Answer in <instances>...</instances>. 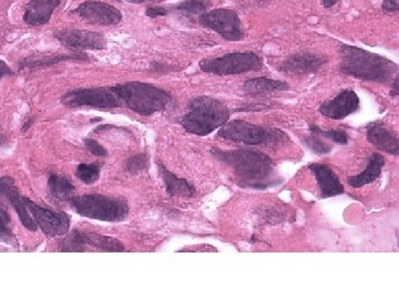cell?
<instances>
[{"mask_svg": "<svg viewBox=\"0 0 399 299\" xmlns=\"http://www.w3.org/2000/svg\"><path fill=\"white\" fill-rule=\"evenodd\" d=\"M212 156L231 168L242 187L265 190L282 183L274 169L271 158L254 150H220L212 148Z\"/></svg>", "mask_w": 399, "mask_h": 299, "instance_id": "cell-1", "label": "cell"}, {"mask_svg": "<svg viewBox=\"0 0 399 299\" xmlns=\"http://www.w3.org/2000/svg\"><path fill=\"white\" fill-rule=\"evenodd\" d=\"M339 69L346 76L378 83L389 82L398 72L394 61L349 45H341Z\"/></svg>", "mask_w": 399, "mask_h": 299, "instance_id": "cell-2", "label": "cell"}, {"mask_svg": "<svg viewBox=\"0 0 399 299\" xmlns=\"http://www.w3.org/2000/svg\"><path fill=\"white\" fill-rule=\"evenodd\" d=\"M230 116L229 108L221 101L212 97H198L190 101L188 112L180 122L188 134L206 136L224 126Z\"/></svg>", "mask_w": 399, "mask_h": 299, "instance_id": "cell-3", "label": "cell"}, {"mask_svg": "<svg viewBox=\"0 0 399 299\" xmlns=\"http://www.w3.org/2000/svg\"><path fill=\"white\" fill-rule=\"evenodd\" d=\"M112 89L130 110L140 116H150L156 112H162L168 109L172 101L168 91L140 81L121 83Z\"/></svg>", "mask_w": 399, "mask_h": 299, "instance_id": "cell-4", "label": "cell"}, {"mask_svg": "<svg viewBox=\"0 0 399 299\" xmlns=\"http://www.w3.org/2000/svg\"><path fill=\"white\" fill-rule=\"evenodd\" d=\"M69 204L80 217L110 223L123 221L129 213L127 200L102 194L73 196Z\"/></svg>", "mask_w": 399, "mask_h": 299, "instance_id": "cell-5", "label": "cell"}, {"mask_svg": "<svg viewBox=\"0 0 399 299\" xmlns=\"http://www.w3.org/2000/svg\"><path fill=\"white\" fill-rule=\"evenodd\" d=\"M218 136L229 141L270 148H275L285 141H289L287 134L279 129L264 128L243 120L228 121L218 131Z\"/></svg>", "mask_w": 399, "mask_h": 299, "instance_id": "cell-6", "label": "cell"}, {"mask_svg": "<svg viewBox=\"0 0 399 299\" xmlns=\"http://www.w3.org/2000/svg\"><path fill=\"white\" fill-rule=\"evenodd\" d=\"M198 65L206 73H212L216 76H232L260 70L263 65V60L257 53L244 51L228 53L218 58L203 59Z\"/></svg>", "mask_w": 399, "mask_h": 299, "instance_id": "cell-7", "label": "cell"}, {"mask_svg": "<svg viewBox=\"0 0 399 299\" xmlns=\"http://www.w3.org/2000/svg\"><path fill=\"white\" fill-rule=\"evenodd\" d=\"M61 102L65 107L73 109L81 107L115 109L120 108L123 104L112 88L75 89L63 94Z\"/></svg>", "mask_w": 399, "mask_h": 299, "instance_id": "cell-8", "label": "cell"}, {"mask_svg": "<svg viewBox=\"0 0 399 299\" xmlns=\"http://www.w3.org/2000/svg\"><path fill=\"white\" fill-rule=\"evenodd\" d=\"M202 27L216 31L222 38L229 41H240L243 38V26L239 15L233 9L218 8L198 17Z\"/></svg>", "mask_w": 399, "mask_h": 299, "instance_id": "cell-9", "label": "cell"}, {"mask_svg": "<svg viewBox=\"0 0 399 299\" xmlns=\"http://www.w3.org/2000/svg\"><path fill=\"white\" fill-rule=\"evenodd\" d=\"M28 211L31 212L37 227L47 237H55L67 234L70 229V217L65 212H55L41 207L27 197H23Z\"/></svg>", "mask_w": 399, "mask_h": 299, "instance_id": "cell-10", "label": "cell"}, {"mask_svg": "<svg viewBox=\"0 0 399 299\" xmlns=\"http://www.w3.org/2000/svg\"><path fill=\"white\" fill-rule=\"evenodd\" d=\"M53 37L60 41L65 48L73 51L102 50L107 47L105 37L95 31L67 29V31H57Z\"/></svg>", "mask_w": 399, "mask_h": 299, "instance_id": "cell-11", "label": "cell"}, {"mask_svg": "<svg viewBox=\"0 0 399 299\" xmlns=\"http://www.w3.org/2000/svg\"><path fill=\"white\" fill-rule=\"evenodd\" d=\"M73 13L95 25L112 26L122 21V13L116 7L96 0L80 4Z\"/></svg>", "mask_w": 399, "mask_h": 299, "instance_id": "cell-12", "label": "cell"}, {"mask_svg": "<svg viewBox=\"0 0 399 299\" xmlns=\"http://www.w3.org/2000/svg\"><path fill=\"white\" fill-rule=\"evenodd\" d=\"M359 109V98L353 90H344L339 93L334 99L326 101L319 107V112L323 116L333 120H341L356 112Z\"/></svg>", "mask_w": 399, "mask_h": 299, "instance_id": "cell-13", "label": "cell"}, {"mask_svg": "<svg viewBox=\"0 0 399 299\" xmlns=\"http://www.w3.org/2000/svg\"><path fill=\"white\" fill-rule=\"evenodd\" d=\"M327 58L324 55L314 53H295L281 63L279 70L289 75H312L321 70L326 65Z\"/></svg>", "mask_w": 399, "mask_h": 299, "instance_id": "cell-14", "label": "cell"}, {"mask_svg": "<svg viewBox=\"0 0 399 299\" xmlns=\"http://www.w3.org/2000/svg\"><path fill=\"white\" fill-rule=\"evenodd\" d=\"M0 196H3L11 202L26 229L31 232L37 231V224H36L35 219L31 217V214L28 213L23 197L19 194L15 181L11 176L0 178Z\"/></svg>", "mask_w": 399, "mask_h": 299, "instance_id": "cell-15", "label": "cell"}, {"mask_svg": "<svg viewBox=\"0 0 399 299\" xmlns=\"http://www.w3.org/2000/svg\"><path fill=\"white\" fill-rule=\"evenodd\" d=\"M309 168L314 173L315 179L321 189V199H327L344 193V186L339 181L337 174L329 166L325 164L313 163Z\"/></svg>", "mask_w": 399, "mask_h": 299, "instance_id": "cell-16", "label": "cell"}, {"mask_svg": "<svg viewBox=\"0 0 399 299\" xmlns=\"http://www.w3.org/2000/svg\"><path fill=\"white\" fill-rule=\"evenodd\" d=\"M367 140L381 151L393 156L399 154V140L395 132L382 124H371L366 126Z\"/></svg>", "mask_w": 399, "mask_h": 299, "instance_id": "cell-17", "label": "cell"}, {"mask_svg": "<svg viewBox=\"0 0 399 299\" xmlns=\"http://www.w3.org/2000/svg\"><path fill=\"white\" fill-rule=\"evenodd\" d=\"M61 0H31L27 4L23 21L29 26H41L50 21L53 11L59 7Z\"/></svg>", "mask_w": 399, "mask_h": 299, "instance_id": "cell-18", "label": "cell"}, {"mask_svg": "<svg viewBox=\"0 0 399 299\" xmlns=\"http://www.w3.org/2000/svg\"><path fill=\"white\" fill-rule=\"evenodd\" d=\"M159 173L162 176L166 192L172 197L174 196L193 197L196 195V187L191 183H188L186 179H180L174 175L161 162H159Z\"/></svg>", "mask_w": 399, "mask_h": 299, "instance_id": "cell-19", "label": "cell"}, {"mask_svg": "<svg viewBox=\"0 0 399 299\" xmlns=\"http://www.w3.org/2000/svg\"><path fill=\"white\" fill-rule=\"evenodd\" d=\"M48 194L53 203L65 205L75 196V186L63 176L51 174L48 180Z\"/></svg>", "mask_w": 399, "mask_h": 299, "instance_id": "cell-20", "label": "cell"}, {"mask_svg": "<svg viewBox=\"0 0 399 299\" xmlns=\"http://www.w3.org/2000/svg\"><path fill=\"white\" fill-rule=\"evenodd\" d=\"M385 164V158L382 154L373 153L369 158L368 165L364 172L356 176H351L349 180V185L353 189H361L367 184L373 183L378 179L382 174L383 166Z\"/></svg>", "mask_w": 399, "mask_h": 299, "instance_id": "cell-21", "label": "cell"}, {"mask_svg": "<svg viewBox=\"0 0 399 299\" xmlns=\"http://www.w3.org/2000/svg\"><path fill=\"white\" fill-rule=\"evenodd\" d=\"M83 244L85 246L95 247L102 251H123L126 249L124 245L117 239L96 233H83L81 232Z\"/></svg>", "mask_w": 399, "mask_h": 299, "instance_id": "cell-22", "label": "cell"}, {"mask_svg": "<svg viewBox=\"0 0 399 299\" xmlns=\"http://www.w3.org/2000/svg\"><path fill=\"white\" fill-rule=\"evenodd\" d=\"M246 92L256 94V93L273 92V91H287L289 86L287 82L281 80H273L269 78L249 79L244 82Z\"/></svg>", "mask_w": 399, "mask_h": 299, "instance_id": "cell-23", "label": "cell"}, {"mask_svg": "<svg viewBox=\"0 0 399 299\" xmlns=\"http://www.w3.org/2000/svg\"><path fill=\"white\" fill-rule=\"evenodd\" d=\"M87 59H88V57H85L83 53H73L70 55H46V57H41V58L26 59L21 63V68L39 69L65 60H87Z\"/></svg>", "mask_w": 399, "mask_h": 299, "instance_id": "cell-24", "label": "cell"}, {"mask_svg": "<svg viewBox=\"0 0 399 299\" xmlns=\"http://www.w3.org/2000/svg\"><path fill=\"white\" fill-rule=\"evenodd\" d=\"M210 5L208 0H184L176 6L174 11L186 19H193L203 15Z\"/></svg>", "mask_w": 399, "mask_h": 299, "instance_id": "cell-25", "label": "cell"}, {"mask_svg": "<svg viewBox=\"0 0 399 299\" xmlns=\"http://www.w3.org/2000/svg\"><path fill=\"white\" fill-rule=\"evenodd\" d=\"M11 225V215L8 213L7 207L4 204H0V241L9 245L16 244Z\"/></svg>", "mask_w": 399, "mask_h": 299, "instance_id": "cell-26", "label": "cell"}, {"mask_svg": "<svg viewBox=\"0 0 399 299\" xmlns=\"http://www.w3.org/2000/svg\"><path fill=\"white\" fill-rule=\"evenodd\" d=\"M311 132V131H309ZM304 143L312 152H314L317 156H324V154H329L331 150V144L326 143V142L323 141L321 138H319V134H315V132H311L309 136L304 138Z\"/></svg>", "mask_w": 399, "mask_h": 299, "instance_id": "cell-27", "label": "cell"}, {"mask_svg": "<svg viewBox=\"0 0 399 299\" xmlns=\"http://www.w3.org/2000/svg\"><path fill=\"white\" fill-rule=\"evenodd\" d=\"M59 251H85V246L83 244L81 232L73 229L68 237L63 239L59 245Z\"/></svg>", "mask_w": 399, "mask_h": 299, "instance_id": "cell-28", "label": "cell"}, {"mask_svg": "<svg viewBox=\"0 0 399 299\" xmlns=\"http://www.w3.org/2000/svg\"><path fill=\"white\" fill-rule=\"evenodd\" d=\"M77 178L85 184L98 181L100 176V168L96 164H80L77 168Z\"/></svg>", "mask_w": 399, "mask_h": 299, "instance_id": "cell-29", "label": "cell"}, {"mask_svg": "<svg viewBox=\"0 0 399 299\" xmlns=\"http://www.w3.org/2000/svg\"><path fill=\"white\" fill-rule=\"evenodd\" d=\"M309 131L311 132H315V134H319V136H323V138H329L331 141L335 142L337 144H341V146H345V144L349 143V136H347L345 131L341 130H321L319 126H315V124H309Z\"/></svg>", "mask_w": 399, "mask_h": 299, "instance_id": "cell-30", "label": "cell"}, {"mask_svg": "<svg viewBox=\"0 0 399 299\" xmlns=\"http://www.w3.org/2000/svg\"><path fill=\"white\" fill-rule=\"evenodd\" d=\"M148 168V156L146 154H137L131 156L126 162V170L131 174L140 173Z\"/></svg>", "mask_w": 399, "mask_h": 299, "instance_id": "cell-31", "label": "cell"}, {"mask_svg": "<svg viewBox=\"0 0 399 299\" xmlns=\"http://www.w3.org/2000/svg\"><path fill=\"white\" fill-rule=\"evenodd\" d=\"M85 146L91 154L96 156H107L108 152L102 146L95 141L92 138H85Z\"/></svg>", "mask_w": 399, "mask_h": 299, "instance_id": "cell-32", "label": "cell"}, {"mask_svg": "<svg viewBox=\"0 0 399 299\" xmlns=\"http://www.w3.org/2000/svg\"><path fill=\"white\" fill-rule=\"evenodd\" d=\"M382 11L386 13H398V0H384V1H383Z\"/></svg>", "mask_w": 399, "mask_h": 299, "instance_id": "cell-33", "label": "cell"}, {"mask_svg": "<svg viewBox=\"0 0 399 299\" xmlns=\"http://www.w3.org/2000/svg\"><path fill=\"white\" fill-rule=\"evenodd\" d=\"M168 13L169 9L164 7H150L146 11V15L150 18L164 17Z\"/></svg>", "mask_w": 399, "mask_h": 299, "instance_id": "cell-34", "label": "cell"}, {"mask_svg": "<svg viewBox=\"0 0 399 299\" xmlns=\"http://www.w3.org/2000/svg\"><path fill=\"white\" fill-rule=\"evenodd\" d=\"M13 70L8 67L5 61L0 60V79L5 76H11Z\"/></svg>", "mask_w": 399, "mask_h": 299, "instance_id": "cell-35", "label": "cell"}, {"mask_svg": "<svg viewBox=\"0 0 399 299\" xmlns=\"http://www.w3.org/2000/svg\"><path fill=\"white\" fill-rule=\"evenodd\" d=\"M399 89H398V77L395 76L394 82H393L392 90H390V96L393 98H396L398 96Z\"/></svg>", "mask_w": 399, "mask_h": 299, "instance_id": "cell-36", "label": "cell"}, {"mask_svg": "<svg viewBox=\"0 0 399 299\" xmlns=\"http://www.w3.org/2000/svg\"><path fill=\"white\" fill-rule=\"evenodd\" d=\"M339 0H321V4L325 8H331L333 6L336 5Z\"/></svg>", "mask_w": 399, "mask_h": 299, "instance_id": "cell-37", "label": "cell"}, {"mask_svg": "<svg viewBox=\"0 0 399 299\" xmlns=\"http://www.w3.org/2000/svg\"><path fill=\"white\" fill-rule=\"evenodd\" d=\"M122 1L130 4H141L144 3V1H148V0H122Z\"/></svg>", "mask_w": 399, "mask_h": 299, "instance_id": "cell-38", "label": "cell"}, {"mask_svg": "<svg viewBox=\"0 0 399 299\" xmlns=\"http://www.w3.org/2000/svg\"><path fill=\"white\" fill-rule=\"evenodd\" d=\"M33 119H31V120H29L28 121V122H26L25 126H23V131L27 130V129L31 126V124H33Z\"/></svg>", "mask_w": 399, "mask_h": 299, "instance_id": "cell-39", "label": "cell"}, {"mask_svg": "<svg viewBox=\"0 0 399 299\" xmlns=\"http://www.w3.org/2000/svg\"><path fill=\"white\" fill-rule=\"evenodd\" d=\"M5 141V138H4L3 134H0V144L3 143Z\"/></svg>", "mask_w": 399, "mask_h": 299, "instance_id": "cell-40", "label": "cell"}]
</instances>
